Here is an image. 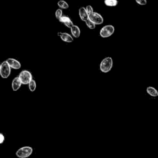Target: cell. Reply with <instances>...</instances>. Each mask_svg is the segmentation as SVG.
I'll list each match as a JSON object with an SVG mask.
<instances>
[{"instance_id": "obj_18", "label": "cell", "mask_w": 158, "mask_h": 158, "mask_svg": "<svg viewBox=\"0 0 158 158\" xmlns=\"http://www.w3.org/2000/svg\"><path fill=\"white\" fill-rule=\"evenodd\" d=\"M55 16L57 19H59L62 16H63V11L61 9H57L55 12Z\"/></svg>"}, {"instance_id": "obj_17", "label": "cell", "mask_w": 158, "mask_h": 158, "mask_svg": "<svg viewBox=\"0 0 158 158\" xmlns=\"http://www.w3.org/2000/svg\"><path fill=\"white\" fill-rule=\"evenodd\" d=\"M85 23H86V25H87V26L89 28H90V29H95V28L96 24L95 23H93L92 21H90L89 19H88V20L85 21Z\"/></svg>"}, {"instance_id": "obj_14", "label": "cell", "mask_w": 158, "mask_h": 158, "mask_svg": "<svg viewBox=\"0 0 158 158\" xmlns=\"http://www.w3.org/2000/svg\"><path fill=\"white\" fill-rule=\"evenodd\" d=\"M104 4L107 6L114 7L117 5L118 1L117 0H104Z\"/></svg>"}, {"instance_id": "obj_1", "label": "cell", "mask_w": 158, "mask_h": 158, "mask_svg": "<svg viewBox=\"0 0 158 158\" xmlns=\"http://www.w3.org/2000/svg\"><path fill=\"white\" fill-rule=\"evenodd\" d=\"M113 65L112 59L111 57H105L100 64L99 68L103 73H107L111 70Z\"/></svg>"}, {"instance_id": "obj_19", "label": "cell", "mask_w": 158, "mask_h": 158, "mask_svg": "<svg viewBox=\"0 0 158 158\" xmlns=\"http://www.w3.org/2000/svg\"><path fill=\"white\" fill-rule=\"evenodd\" d=\"M86 8V10H87L88 14V15H90V14H92L94 11H93V9L92 8V6H90V5H88L87 6V7L85 8Z\"/></svg>"}, {"instance_id": "obj_5", "label": "cell", "mask_w": 158, "mask_h": 158, "mask_svg": "<svg viewBox=\"0 0 158 158\" xmlns=\"http://www.w3.org/2000/svg\"><path fill=\"white\" fill-rule=\"evenodd\" d=\"M19 79H21L23 85H27L32 80V74L28 70H22L19 74Z\"/></svg>"}, {"instance_id": "obj_15", "label": "cell", "mask_w": 158, "mask_h": 158, "mask_svg": "<svg viewBox=\"0 0 158 158\" xmlns=\"http://www.w3.org/2000/svg\"><path fill=\"white\" fill-rule=\"evenodd\" d=\"M57 5L61 9H68L69 7L68 3L64 0H60L57 3Z\"/></svg>"}, {"instance_id": "obj_12", "label": "cell", "mask_w": 158, "mask_h": 158, "mask_svg": "<svg viewBox=\"0 0 158 158\" xmlns=\"http://www.w3.org/2000/svg\"><path fill=\"white\" fill-rule=\"evenodd\" d=\"M71 33L75 38H79L80 35V30L78 26L74 25L70 28Z\"/></svg>"}, {"instance_id": "obj_10", "label": "cell", "mask_w": 158, "mask_h": 158, "mask_svg": "<svg viewBox=\"0 0 158 158\" xmlns=\"http://www.w3.org/2000/svg\"><path fill=\"white\" fill-rule=\"evenodd\" d=\"M22 82L21 79H19V77H15L12 82V88L14 91H17L19 88H20L21 86L22 85Z\"/></svg>"}, {"instance_id": "obj_4", "label": "cell", "mask_w": 158, "mask_h": 158, "mask_svg": "<svg viewBox=\"0 0 158 158\" xmlns=\"http://www.w3.org/2000/svg\"><path fill=\"white\" fill-rule=\"evenodd\" d=\"M11 74V67L8 63V62L4 61L1 64L0 68V75L3 79H6Z\"/></svg>"}, {"instance_id": "obj_9", "label": "cell", "mask_w": 158, "mask_h": 158, "mask_svg": "<svg viewBox=\"0 0 158 158\" xmlns=\"http://www.w3.org/2000/svg\"><path fill=\"white\" fill-rule=\"evenodd\" d=\"M59 21L61 22L64 23V24L66 26L68 27V28H71L72 27L74 26L73 24V22L72 21H71V19L68 17V16H62L59 19Z\"/></svg>"}, {"instance_id": "obj_22", "label": "cell", "mask_w": 158, "mask_h": 158, "mask_svg": "<svg viewBox=\"0 0 158 158\" xmlns=\"http://www.w3.org/2000/svg\"><path fill=\"white\" fill-rule=\"evenodd\" d=\"M0 68H1V64H0Z\"/></svg>"}, {"instance_id": "obj_13", "label": "cell", "mask_w": 158, "mask_h": 158, "mask_svg": "<svg viewBox=\"0 0 158 158\" xmlns=\"http://www.w3.org/2000/svg\"><path fill=\"white\" fill-rule=\"evenodd\" d=\"M146 92L151 97H156L158 96V92L156 88L152 87H148L146 88Z\"/></svg>"}, {"instance_id": "obj_7", "label": "cell", "mask_w": 158, "mask_h": 158, "mask_svg": "<svg viewBox=\"0 0 158 158\" xmlns=\"http://www.w3.org/2000/svg\"><path fill=\"white\" fill-rule=\"evenodd\" d=\"M6 61L8 62L9 65L10 66L11 68H12L14 69H19L21 68V63H19L17 60H16L15 59L9 58L6 60Z\"/></svg>"}, {"instance_id": "obj_11", "label": "cell", "mask_w": 158, "mask_h": 158, "mask_svg": "<svg viewBox=\"0 0 158 158\" xmlns=\"http://www.w3.org/2000/svg\"><path fill=\"white\" fill-rule=\"evenodd\" d=\"M59 35L60 36L61 40L70 43L73 41V38L71 35L67 33H59Z\"/></svg>"}, {"instance_id": "obj_6", "label": "cell", "mask_w": 158, "mask_h": 158, "mask_svg": "<svg viewBox=\"0 0 158 158\" xmlns=\"http://www.w3.org/2000/svg\"><path fill=\"white\" fill-rule=\"evenodd\" d=\"M89 19L92 21L96 25L102 24L104 21V19L101 15L98 12H93L92 14L89 15Z\"/></svg>"}, {"instance_id": "obj_16", "label": "cell", "mask_w": 158, "mask_h": 158, "mask_svg": "<svg viewBox=\"0 0 158 158\" xmlns=\"http://www.w3.org/2000/svg\"><path fill=\"white\" fill-rule=\"evenodd\" d=\"M28 85H29V90L31 92H34L37 87L35 81L34 80H32L29 83H28Z\"/></svg>"}, {"instance_id": "obj_21", "label": "cell", "mask_w": 158, "mask_h": 158, "mask_svg": "<svg viewBox=\"0 0 158 158\" xmlns=\"http://www.w3.org/2000/svg\"><path fill=\"white\" fill-rule=\"evenodd\" d=\"M4 141V137L2 133H0V144H1Z\"/></svg>"}, {"instance_id": "obj_20", "label": "cell", "mask_w": 158, "mask_h": 158, "mask_svg": "<svg viewBox=\"0 0 158 158\" xmlns=\"http://www.w3.org/2000/svg\"><path fill=\"white\" fill-rule=\"evenodd\" d=\"M137 4H140V5L143 6V5H146L147 4V1L146 0H135Z\"/></svg>"}, {"instance_id": "obj_2", "label": "cell", "mask_w": 158, "mask_h": 158, "mask_svg": "<svg viewBox=\"0 0 158 158\" xmlns=\"http://www.w3.org/2000/svg\"><path fill=\"white\" fill-rule=\"evenodd\" d=\"M33 152L32 148L30 146H24L19 149L16 155L19 158H26L29 157Z\"/></svg>"}, {"instance_id": "obj_3", "label": "cell", "mask_w": 158, "mask_h": 158, "mask_svg": "<svg viewBox=\"0 0 158 158\" xmlns=\"http://www.w3.org/2000/svg\"><path fill=\"white\" fill-rule=\"evenodd\" d=\"M115 31L114 27L112 25H107L104 26L99 32V35L103 38H108L111 37Z\"/></svg>"}, {"instance_id": "obj_8", "label": "cell", "mask_w": 158, "mask_h": 158, "mask_svg": "<svg viewBox=\"0 0 158 158\" xmlns=\"http://www.w3.org/2000/svg\"><path fill=\"white\" fill-rule=\"evenodd\" d=\"M79 16L82 21L85 22L86 21L88 20V19H89V15H88L87 10H86L85 8L81 7L79 9Z\"/></svg>"}]
</instances>
